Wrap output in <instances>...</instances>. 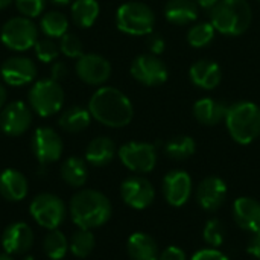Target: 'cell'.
<instances>
[{
	"label": "cell",
	"mask_w": 260,
	"mask_h": 260,
	"mask_svg": "<svg viewBox=\"0 0 260 260\" xmlns=\"http://www.w3.org/2000/svg\"><path fill=\"white\" fill-rule=\"evenodd\" d=\"M88 111L93 119L110 128H123L134 116V108L128 96L114 87L96 90L90 98Z\"/></svg>",
	"instance_id": "cell-1"
},
{
	"label": "cell",
	"mask_w": 260,
	"mask_h": 260,
	"mask_svg": "<svg viewBox=\"0 0 260 260\" xmlns=\"http://www.w3.org/2000/svg\"><path fill=\"white\" fill-rule=\"evenodd\" d=\"M111 210L110 200L104 193L91 189L79 190L70 201L72 221L85 230L104 225L111 218Z\"/></svg>",
	"instance_id": "cell-2"
},
{
	"label": "cell",
	"mask_w": 260,
	"mask_h": 260,
	"mask_svg": "<svg viewBox=\"0 0 260 260\" xmlns=\"http://www.w3.org/2000/svg\"><path fill=\"white\" fill-rule=\"evenodd\" d=\"M210 17L218 32L238 37L250 27L253 12L248 0H219L212 8Z\"/></svg>",
	"instance_id": "cell-3"
},
{
	"label": "cell",
	"mask_w": 260,
	"mask_h": 260,
	"mask_svg": "<svg viewBox=\"0 0 260 260\" xmlns=\"http://www.w3.org/2000/svg\"><path fill=\"white\" fill-rule=\"evenodd\" d=\"M225 125L235 142L253 143L260 136V107L247 101L229 107Z\"/></svg>",
	"instance_id": "cell-4"
},
{
	"label": "cell",
	"mask_w": 260,
	"mask_h": 260,
	"mask_svg": "<svg viewBox=\"0 0 260 260\" xmlns=\"http://www.w3.org/2000/svg\"><path fill=\"white\" fill-rule=\"evenodd\" d=\"M155 23L154 11L142 2H128L117 9L116 24L129 35H149Z\"/></svg>",
	"instance_id": "cell-5"
},
{
	"label": "cell",
	"mask_w": 260,
	"mask_h": 260,
	"mask_svg": "<svg viewBox=\"0 0 260 260\" xmlns=\"http://www.w3.org/2000/svg\"><path fill=\"white\" fill-rule=\"evenodd\" d=\"M30 108L41 117L56 114L64 104V90L58 81L49 78L37 81L27 94Z\"/></svg>",
	"instance_id": "cell-6"
},
{
	"label": "cell",
	"mask_w": 260,
	"mask_h": 260,
	"mask_svg": "<svg viewBox=\"0 0 260 260\" xmlns=\"http://www.w3.org/2000/svg\"><path fill=\"white\" fill-rule=\"evenodd\" d=\"M0 40L11 50L26 52L32 49L38 41V30L30 18L24 15L14 17L2 26Z\"/></svg>",
	"instance_id": "cell-7"
},
{
	"label": "cell",
	"mask_w": 260,
	"mask_h": 260,
	"mask_svg": "<svg viewBox=\"0 0 260 260\" xmlns=\"http://www.w3.org/2000/svg\"><path fill=\"white\" fill-rule=\"evenodd\" d=\"M29 212L38 225H41L47 230H55L64 221L66 206H64L62 200L58 198L56 195L40 193L32 200V203L29 206Z\"/></svg>",
	"instance_id": "cell-8"
},
{
	"label": "cell",
	"mask_w": 260,
	"mask_h": 260,
	"mask_svg": "<svg viewBox=\"0 0 260 260\" xmlns=\"http://www.w3.org/2000/svg\"><path fill=\"white\" fill-rule=\"evenodd\" d=\"M119 158L126 169L136 174H148L157 165V151L151 143L129 142L120 146Z\"/></svg>",
	"instance_id": "cell-9"
},
{
	"label": "cell",
	"mask_w": 260,
	"mask_h": 260,
	"mask_svg": "<svg viewBox=\"0 0 260 260\" xmlns=\"http://www.w3.org/2000/svg\"><path fill=\"white\" fill-rule=\"evenodd\" d=\"M133 78L148 87H157L166 82L168 67L157 55H140L131 64Z\"/></svg>",
	"instance_id": "cell-10"
},
{
	"label": "cell",
	"mask_w": 260,
	"mask_h": 260,
	"mask_svg": "<svg viewBox=\"0 0 260 260\" xmlns=\"http://www.w3.org/2000/svg\"><path fill=\"white\" fill-rule=\"evenodd\" d=\"M120 197L126 206L136 210H143L154 203L155 190L149 180L143 177H129L120 186Z\"/></svg>",
	"instance_id": "cell-11"
},
{
	"label": "cell",
	"mask_w": 260,
	"mask_h": 260,
	"mask_svg": "<svg viewBox=\"0 0 260 260\" xmlns=\"http://www.w3.org/2000/svg\"><path fill=\"white\" fill-rule=\"evenodd\" d=\"M32 151L41 165L55 163L62 154V140L55 129L40 126L32 137Z\"/></svg>",
	"instance_id": "cell-12"
},
{
	"label": "cell",
	"mask_w": 260,
	"mask_h": 260,
	"mask_svg": "<svg viewBox=\"0 0 260 260\" xmlns=\"http://www.w3.org/2000/svg\"><path fill=\"white\" fill-rule=\"evenodd\" d=\"M32 125V108L24 102L15 101L8 105L0 113V129L12 137L21 136Z\"/></svg>",
	"instance_id": "cell-13"
},
{
	"label": "cell",
	"mask_w": 260,
	"mask_h": 260,
	"mask_svg": "<svg viewBox=\"0 0 260 260\" xmlns=\"http://www.w3.org/2000/svg\"><path fill=\"white\" fill-rule=\"evenodd\" d=\"M75 70L79 79L88 85H101L107 82L111 75L110 62L104 56L96 53H84L82 56H79Z\"/></svg>",
	"instance_id": "cell-14"
},
{
	"label": "cell",
	"mask_w": 260,
	"mask_h": 260,
	"mask_svg": "<svg viewBox=\"0 0 260 260\" xmlns=\"http://www.w3.org/2000/svg\"><path fill=\"white\" fill-rule=\"evenodd\" d=\"M163 197L172 207L184 206L192 193V178L184 171H171L163 178Z\"/></svg>",
	"instance_id": "cell-15"
},
{
	"label": "cell",
	"mask_w": 260,
	"mask_h": 260,
	"mask_svg": "<svg viewBox=\"0 0 260 260\" xmlns=\"http://www.w3.org/2000/svg\"><path fill=\"white\" fill-rule=\"evenodd\" d=\"M2 79L12 87H21L30 84L37 76V67L30 58L12 56L8 58L0 67Z\"/></svg>",
	"instance_id": "cell-16"
},
{
	"label": "cell",
	"mask_w": 260,
	"mask_h": 260,
	"mask_svg": "<svg viewBox=\"0 0 260 260\" xmlns=\"http://www.w3.org/2000/svg\"><path fill=\"white\" fill-rule=\"evenodd\" d=\"M227 198V184L216 175L206 177L197 187V201L206 212H216Z\"/></svg>",
	"instance_id": "cell-17"
},
{
	"label": "cell",
	"mask_w": 260,
	"mask_h": 260,
	"mask_svg": "<svg viewBox=\"0 0 260 260\" xmlns=\"http://www.w3.org/2000/svg\"><path fill=\"white\" fill-rule=\"evenodd\" d=\"M34 244V232L24 222H14L8 225L2 235V245L6 254H23L30 250Z\"/></svg>",
	"instance_id": "cell-18"
},
{
	"label": "cell",
	"mask_w": 260,
	"mask_h": 260,
	"mask_svg": "<svg viewBox=\"0 0 260 260\" xmlns=\"http://www.w3.org/2000/svg\"><path fill=\"white\" fill-rule=\"evenodd\" d=\"M233 218L236 224L250 233L260 230V203L251 197H241L233 204Z\"/></svg>",
	"instance_id": "cell-19"
},
{
	"label": "cell",
	"mask_w": 260,
	"mask_h": 260,
	"mask_svg": "<svg viewBox=\"0 0 260 260\" xmlns=\"http://www.w3.org/2000/svg\"><path fill=\"white\" fill-rule=\"evenodd\" d=\"M190 81L204 90H213L219 85L222 79V72L221 67L209 59H200L190 67Z\"/></svg>",
	"instance_id": "cell-20"
},
{
	"label": "cell",
	"mask_w": 260,
	"mask_h": 260,
	"mask_svg": "<svg viewBox=\"0 0 260 260\" xmlns=\"http://www.w3.org/2000/svg\"><path fill=\"white\" fill-rule=\"evenodd\" d=\"M126 253L131 260H158L160 250L155 239L143 232L133 233L126 242Z\"/></svg>",
	"instance_id": "cell-21"
},
{
	"label": "cell",
	"mask_w": 260,
	"mask_h": 260,
	"mask_svg": "<svg viewBox=\"0 0 260 260\" xmlns=\"http://www.w3.org/2000/svg\"><path fill=\"white\" fill-rule=\"evenodd\" d=\"M229 107L216 99L212 98H204L195 102L193 105V116L195 119L207 126H213L225 120Z\"/></svg>",
	"instance_id": "cell-22"
},
{
	"label": "cell",
	"mask_w": 260,
	"mask_h": 260,
	"mask_svg": "<svg viewBox=\"0 0 260 260\" xmlns=\"http://www.w3.org/2000/svg\"><path fill=\"white\" fill-rule=\"evenodd\" d=\"M27 193V180L26 177L15 171L6 169L0 174V195L6 201H21Z\"/></svg>",
	"instance_id": "cell-23"
},
{
	"label": "cell",
	"mask_w": 260,
	"mask_h": 260,
	"mask_svg": "<svg viewBox=\"0 0 260 260\" xmlns=\"http://www.w3.org/2000/svg\"><path fill=\"white\" fill-rule=\"evenodd\" d=\"M165 17L172 24H189L198 17L195 0H169L165 6Z\"/></svg>",
	"instance_id": "cell-24"
},
{
	"label": "cell",
	"mask_w": 260,
	"mask_h": 260,
	"mask_svg": "<svg viewBox=\"0 0 260 260\" xmlns=\"http://www.w3.org/2000/svg\"><path fill=\"white\" fill-rule=\"evenodd\" d=\"M114 154H116V145L111 139L96 137L88 143L85 149V160L96 168H102L111 163Z\"/></svg>",
	"instance_id": "cell-25"
},
{
	"label": "cell",
	"mask_w": 260,
	"mask_h": 260,
	"mask_svg": "<svg viewBox=\"0 0 260 260\" xmlns=\"http://www.w3.org/2000/svg\"><path fill=\"white\" fill-rule=\"evenodd\" d=\"M90 120H91V114L88 108L75 105V107L67 108L59 116L58 123L61 129H64L66 133H81L90 125Z\"/></svg>",
	"instance_id": "cell-26"
},
{
	"label": "cell",
	"mask_w": 260,
	"mask_h": 260,
	"mask_svg": "<svg viewBox=\"0 0 260 260\" xmlns=\"http://www.w3.org/2000/svg\"><path fill=\"white\" fill-rule=\"evenodd\" d=\"M87 175H88L87 165L79 157H70L61 166V177L72 187L84 186L87 181Z\"/></svg>",
	"instance_id": "cell-27"
},
{
	"label": "cell",
	"mask_w": 260,
	"mask_h": 260,
	"mask_svg": "<svg viewBox=\"0 0 260 260\" xmlns=\"http://www.w3.org/2000/svg\"><path fill=\"white\" fill-rule=\"evenodd\" d=\"M99 15V3L96 0H76L72 5V20L79 27H90Z\"/></svg>",
	"instance_id": "cell-28"
},
{
	"label": "cell",
	"mask_w": 260,
	"mask_h": 260,
	"mask_svg": "<svg viewBox=\"0 0 260 260\" xmlns=\"http://www.w3.org/2000/svg\"><path fill=\"white\" fill-rule=\"evenodd\" d=\"M41 30L49 38H61L67 34L69 29V20L67 17L59 11H49L41 17Z\"/></svg>",
	"instance_id": "cell-29"
},
{
	"label": "cell",
	"mask_w": 260,
	"mask_h": 260,
	"mask_svg": "<svg viewBox=\"0 0 260 260\" xmlns=\"http://www.w3.org/2000/svg\"><path fill=\"white\" fill-rule=\"evenodd\" d=\"M195 140L189 136H177L165 145V152L172 160H187L195 154Z\"/></svg>",
	"instance_id": "cell-30"
},
{
	"label": "cell",
	"mask_w": 260,
	"mask_h": 260,
	"mask_svg": "<svg viewBox=\"0 0 260 260\" xmlns=\"http://www.w3.org/2000/svg\"><path fill=\"white\" fill-rule=\"evenodd\" d=\"M94 245H96V241H94L91 230L79 229L78 232L73 233L69 242V250L72 251L73 256L84 259L91 254V251L94 250Z\"/></svg>",
	"instance_id": "cell-31"
},
{
	"label": "cell",
	"mask_w": 260,
	"mask_h": 260,
	"mask_svg": "<svg viewBox=\"0 0 260 260\" xmlns=\"http://www.w3.org/2000/svg\"><path fill=\"white\" fill-rule=\"evenodd\" d=\"M43 248H44V253L47 254L49 259L61 260L69 250V241L58 229H55L46 235L44 242H43Z\"/></svg>",
	"instance_id": "cell-32"
},
{
	"label": "cell",
	"mask_w": 260,
	"mask_h": 260,
	"mask_svg": "<svg viewBox=\"0 0 260 260\" xmlns=\"http://www.w3.org/2000/svg\"><path fill=\"white\" fill-rule=\"evenodd\" d=\"M215 27L212 23H197L187 32V41L192 47H206L215 38Z\"/></svg>",
	"instance_id": "cell-33"
},
{
	"label": "cell",
	"mask_w": 260,
	"mask_h": 260,
	"mask_svg": "<svg viewBox=\"0 0 260 260\" xmlns=\"http://www.w3.org/2000/svg\"><path fill=\"white\" fill-rule=\"evenodd\" d=\"M203 236H204V241L212 248H219L225 241V229L219 219L212 218L207 221V224L203 230Z\"/></svg>",
	"instance_id": "cell-34"
},
{
	"label": "cell",
	"mask_w": 260,
	"mask_h": 260,
	"mask_svg": "<svg viewBox=\"0 0 260 260\" xmlns=\"http://www.w3.org/2000/svg\"><path fill=\"white\" fill-rule=\"evenodd\" d=\"M35 55L41 62H52L59 55V47L52 38H41L35 43Z\"/></svg>",
	"instance_id": "cell-35"
},
{
	"label": "cell",
	"mask_w": 260,
	"mask_h": 260,
	"mask_svg": "<svg viewBox=\"0 0 260 260\" xmlns=\"http://www.w3.org/2000/svg\"><path fill=\"white\" fill-rule=\"evenodd\" d=\"M59 50L67 58H79L84 55V44L75 34H66L61 37L59 41Z\"/></svg>",
	"instance_id": "cell-36"
},
{
	"label": "cell",
	"mask_w": 260,
	"mask_h": 260,
	"mask_svg": "<svg viewBox=\"0 0 260 260\" xmlns=\"http://www.w3.org/2000/svg\"><path fill=\"white\" fill-rule=\"evenodd\" d=\"M46 0H15L17 9L27 18L38 17L44 9Z\"/></svg>",
	"instance_id": "cell-37"
},
{
	"label": "cell",
	"mask_w": 260,
	"mask_h": 260,
	"mask_svg": "<svg viewBox=\"0 0 260 260\" xmlns=\"http://www.w3.org/2000/svg\"><path fill=\"white\" fill-rule=\"evenodd\" d=\"M192 260H229V257L219 251L218 248H204V250H200L197 251L193 256H192Z\"/></svg>",
	"instance_id": "cell-38"
},
{
	"label": "cell",
	"mask_w": 260,
	"mask_h": 260,
	"mask_svg": "<svg viewBox=\"0 0 260 260\" xmlns=\"http://www.w3.org/2000/svg\"><path fill=\"white\" fill-rule=\"evenodd\" d=\"M148 47H149V50H151L152 55H160V53L165 52L166 43H165V40L161 38V35L149 34V37H148Z\"/></svg>",
	"instance_id": "cell-39"
},
{
	"label": "cell",
	"mask_w": 260,
	"mask_h": 260,
	"mask_svg": "<svg viewBox=\"0 0 260 260\" xmlns=\"http://www.w3.org/2000/svg\"><path fill=\"white\" fill-rule=\"evenodd\" d=\"M158 260H187V257L180 247H168L163 253H160Z\"/></svg>",
	"instance_id": "cell-40"
},
{
	"label": "cell",
	"mask_w": 260,
	"mask_h": 260,
	"mask_svg": "<svg viewBox=\"0 0 260 260\" xmlns=\"http://www.w3.org/2000/svg\"><path fill=\"white\" fill-rule=\"evenodd\" d=\"M251 235H253V236H251V239H250V242H248V245H247V251H248L253 257H256V259L260 260V230L251 233Z\"/></svg>",
	"instance_id": "cell-41"
},
{
	"label": "cell",
	"mask_w": 260,
	"mask_h": 260,
	"mask_svg": "<svg viewBox=\"0 0 260 260\" xmlns=\"http://www.w3.org/2000/svg\"><path fill=\"white\" fill-rule=\"evenodd\" d=\"M67 76V67H66V64L64 62H55L53 66H52V79H55V81H61L62 78H66Z\"/></svg>",
	"instance_id": "cell-42"
},
{
	"label": "cell",
	"mask_w": 260,
	"mask_h": 260,
	"mask_svg": "<svg viewBox=\"0 0 260 260\" xmlns=\"http://www.w3.org/2000/svg\"><path fill=\"white\" fill-rule=\"evenodd\" d=\"M195 2H197V5H200L204 9H212L219 0H195Z\"/></svg>",
	"instance_id": "cell-43"
},
{
	"label": "cell",
	"mask_w": 260,
	"mask_h": 260,
	"mask_svg": "<svg viewBox=\"0 0 260 260\" xmlns=\"http://www.w3.org/2000/svg\"><path fill=\"white\" fill-rule=\"evenodd\" d=\"M6 98H8L6 88H5V85L0 82V108H3V105H5V102H6Z\"/></svg>",
	"instance_id": "cell-44"
},
{
	"label": "cell",
	"mask_w": 260,
	"mask_h": 260,
	"mask_svg": "<svg viewBox=\"0 0 260 260\" xmlns=\"http://www.w3.org/2000/svg\"><path fill=\"white\" fill-rule=\"evenodd\" d=\"M11 2H12V0H0V9L8 8V6L11 5Z\"/></svg>",
	"instance_id": "cell-45"
},
{
	"label": "cell",
	"mask_w": 260,
	"mask_h": 260,
	"mask_svg": "<svg viewBox=\"0 0 260 260\" xmlns=\"http://www.w3.org/2000/svg\"><path fill=\"white\" fill-rule=\"evenodd\" d=\"M53 3H56V5H67L70 0H52Z\"/></svg>",
	"instance_id": "cell-46"
},
{
	"label": "cell",
	"mask_w": 260,
	"mask_h": 260,
	"mask_svg": "<svg viewBox=\"0 0 260 260\" xmlns=\"http://www.w3.org/2000/svg\"><path fill=\"white\" fill-rule=\"evenodd\" d=\"M0 260H14L9 254H0Z\"/></svg>",
	"instance_id": "cell-47"
},
{
	"label": "cell",
	"mask_w": 260,
	"mask_h": 260,
	"mask_svg": "<svg viewBox=\"0 0 260 260\" xmlns=\"http://www.w3.org/2000/svg\"><path fill=\"white\" fill-rule=\"evenodd\" d=\"M259 2H260V0H259Z\"/></svg>",
	"instance_id": "cell-48"
}]
</instances>
